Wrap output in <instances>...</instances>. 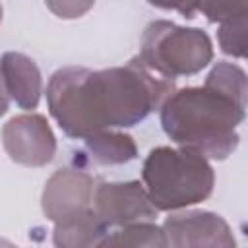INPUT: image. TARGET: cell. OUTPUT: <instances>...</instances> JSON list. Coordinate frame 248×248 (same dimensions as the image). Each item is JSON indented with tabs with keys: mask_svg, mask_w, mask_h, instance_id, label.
<instances>
[{
	"mask_svg": "<svg viewBox=\"0 0 248 248\" xmlns=\"http://www.w3.org/2000/svg\"><path fill=\"white\" fill-rule=\"evenodd\" d=\"M0 72L4 78L10 99L25 110H33L39 105L43 79L37 64L21 52H4L0 58Z\"/></svg>",
	"mask_w": 248,
	"mask_h": 248,
	"instance_id": "cell-9",
	"label": "cell"
},
{
	"mask_svg": "<svg viewBox=\"0 0 248 248\" xmlns=\"http://www.w3.org/2000/svg\"><path fill=\"white\" fill-rule=\"evenodd\" d=\"M196 10L213 23H227L248 16V0H196Z\"/></svg>",
	"mask_w": 248,
	"mask_h": 248,
	"instance_id": "cell-14",
	"label": "cell"
},
{
	"mask_svg": "<svg viewBox=\"0 0 248 248\" xmlns=\"http://www.w3.org/2000/svg\"><path fill=\"white\" fill-rule=\"evenodd\" d=\"M0 19H2V6H0Z\"/></svg>",
	"mask_w": 248,
	"mask_h": 248,
	"instance_id": "cell-19",
	"label": "cell"
},
{
	"mask_svg": "<svg viewBox=\"0 0 248 248\" xmlns=\"http://www.w3.org/2000/svg\"><path fill=\"white\" fill-rule=\"evenodd\" d=\"M203 85L213 87V89L221 91L223 95L246 105V74L236 64L219 62L217 66L211 68Z\"/></svg>",
	"mask_w": 248,
	"mask_h": 248,
	"instance_id": "cell-13",
	"label": "cell"
},
{
	"mask_svg": "<svg viewBox=\"0 0 248 248\" xmlns=\"http://www.w3.org/2000/svg\"><path fill=\"white\" fill-rule=\"evenodd\" d=\"M165 244L172 248L205 246V248H232L234 236L227 221L211 211H184L174 213L163 223Z\"/></svg>",
	"mask_w": 248,
	"mask_h": 248,
	"instance_id": "cell-8",
	"label": "cell"
},
{
	"mask_svg": "<svg viewBox=\"0 0 248 248\" xmlns=\"http://www.w3.org/2000/svg\"><path fill=\"white\" fill-rule=\"evenodd\" d=\"M246 105L213 87H184L172 91L161 105V126L180 147L205 159H227L238 147V124Z\"/></svg>",
	"mask_w": 248,
	"mask_h": 248,
	"instance_id": "cell-2",
	"label": "cell"
},
{
	"mask_svg": "<svg viewBox=\"0 0 248 248\" xmlns=\"http://www.w3.org/2000/svg\"><path fill=\"white\" fill-rule=\"evenodd\" d=\"M141 176L157 211H174L207 200L215 174L209 161L186 147H155L143 161Z\"/></svg>",
	"mask_w": 248,
	"mask_h": 248,
	"instance_id": "cell-3",
	"label": "cell"
},
{
	"mask_svg": "<svg viewBox=\"0 0 248 248\" xmlns=\"http://www.w3.org/2000/svg\"><path fill=\"white\" fill-rule=\"evenodd\" d=\"M45 4L62 19H78L93 8L95 0H45Z\"/></svg>",
	"mask_w": 248,
	"mask_h": 248,
	"instance_id": "cell-16",
	"label": "cell"
},
{
	"mask_svg": "<svg viewBox=\"0 0 248 248\" xmlns=\"http://www.w3.org/2000/svg\"><path fill=\"white\" fill-rule=\"evenodd\" d=\"M107 227L97 217L95 209L89 207L78 215L56 221L52 231V242L62 248H83V246H99L103 236L107 234Z\"/></svg>",
	"mask_w": 248,
	"mask_h": 248,
	"instance_id": "cell-10",
	"label": "cell"
},
{
	"mask_svg": "<svg viewBox=\"0 0 248 248\" xmlns=\"http://www.w3.org/2000/svg\"><path fill=\"white\" fill-rule=\"evenodd\" d=\"M95 188V178L81 167L58 169L43 190L41 205L45 217L56 223L93 207Z\"/></svg>",
	"mask_w": 248,
	"mask_h": 248,
	"instance_id": "cell-7",
	"label": "cell"
},
{
	"mask_svg": "<svg viewBox=\"0 0 248 248\" xmlns=\"http://www.w3.org/2000/svg\"><path fill=\"white\" fill-rule=\"evenodd\" d=\"M219 46L225 54L244 58L246 56V17L227 23H219Z\"/></svg>",
	"mask_w": 248,
	"mask_h": 248,
	"instance_id": "cell-15",
	"label": "cell"
},
{
	"mask_svg": "<svg viewBox=\"0 0 248 248\" xmlns=\"http://www.w3.org/2000/svg\"><path fill=\"white\" fill-rule=\"evenodd\" d=\"M93 209L107 231L110 227L153 221L157 217V207L153 205L145 186L136 180L99 184L93 194Z\"/></svg>",
	"mask_w": 248,
	"mask_h": 248,
	"instance_id": "cell-5",
	"label": "cell"
},
{
	"mask_svg": "<svg viewBox=\"0 0 248 248\" xmlns=\"http://www.w3.org/2000/svg\"><path fill=\"white\" fill-rule=\"evenodd\" d=\"M99 246H149V248H163L165 236L163 229L153 225L151 221H138L124 227H118L112 232H107Z\"/></svg>",
	"mask_w": 248,
	"mask_h": 248,
	"instance_id": "cell-12",
	"label": "cell"
},
{
	"mask_svg": "<svg viewBox=\"0 0 248 248\" xmlns=\"http://www.w3.org/2000/svg\"><path fill=\"white\" fill-rule=\"evenodd\" d=\"M151 6L163 8V10H174L178 14H182L184 17L192 19L196 16V0H147Z\"/></svg>",
	"mask_w": 248,
	"mask_h": 248,
	"instance_id": "cell-17",
	"label": "cell"
},
{
	"mask_svg": "<svg viewBox=\"0 0 248 248\" xmlns=\"http://www.w3.org/2000/svg\"><path fill=\"white\" fill-rule=\"evenodd\" d=\"M2 145L12 161L25 167H45L56 153L52 128L35 112L10 118L2 128Z\"/></svg>",
	"mask_w": 248,
	"mask_h": 248,
	"instance_id": "cell-6",
	"label": "cell"
},
{
	"mask_svg": "<svg viewBox=\"0 0 248 248\" xmlns=\"http://www.w3.org/2000/svg\"><path fill=\"white\" fill-rule=\"evenodd\" d=\"M138 58L155 74L174 79L202 72L213 58V45L198 27L159 19L145 27Z\"/></svg>",
	"mask_w": 248,
	"mask_h": 248,
	"instance_id": "cell-4",
	"label": "cell"
},
{
	"mask_svg": "<svg viewBox=\"0 0 248 248\" xmlns=\"http://www.w3.org/2000/svg\"><path fill=\"white\" fill-rule=\"evenodd\" d=\"M8 105H10V95H8V91H6L4 78H2V72H0V116H2V114H6Z\"/></svg>",
	"mask_w": 248,
	"mask_h": 248,
	"instance_id": "cell-18",
	"label": "cell"
},
{
	"mask_svg": "<svg viewBox=\"0 0 248 248\" xmlns=\"http://www.w3.org/2000/svg\"><path fill=\"white\" fill-rule=\"evenodd\" d=\"M172 91V79L155 74L136 56L126 66L56 70L46 85V103L66 136L85 140L101 130L140 124Z\"/></svg>",
	"mask_w": 248,
	"mask_h": 248,
	"instance_id": "cell-1",
	"label": "cell"
},
{
	"mask_svg": "<svg viewBox=\"0 0 248 248\" xmlns=\"http://www.w3.org/2000/svg\"><path fill=\"white\" fill-rule=\"evenodd\" d=\"M85 151L91 161L99 165H124L138 157V147L132 136L101 130L85 138Z\"/></svg>",
	"mask_w": 248,
	"mask_h": 248,
	"instance_id": "cell-11",
	"label": "cell"
}]
</instances>
